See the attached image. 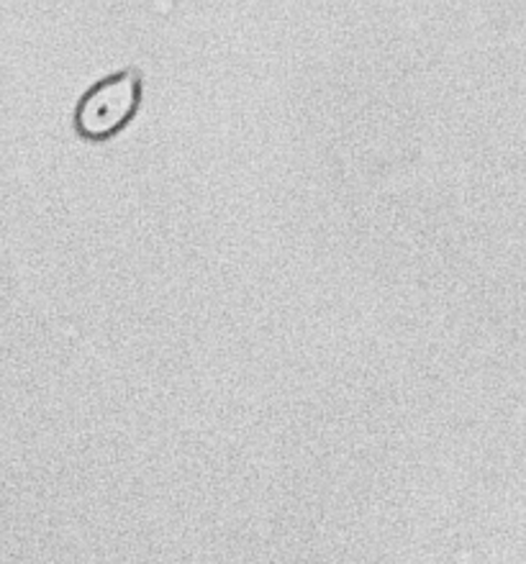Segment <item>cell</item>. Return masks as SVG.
<instances>
[{"label":"cell","instance_id":"1","mask_svg":"<svg viewBox=\"0 0 526 564\" xmlns=\"http://www.w3.org/2000/svg\"><path fill=\"white\" fill-rule=\"evenodd\" d=\"M141 104V69L127 67L98 80L75 108V131L88 141H104L127 127Z\"/></svg>","mask_w":526,"mask_h":564}]
</instances>
